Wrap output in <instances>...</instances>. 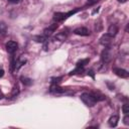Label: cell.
Masks as SVG:
<instances>
[{
    "instance_id": "obj_16",
    "label": "cell",
    "mask_w": 129,
    "mask_h": 129,
    "mask_svg": "<svg viewBox=\"0 0 129 129\" xmlns=\"http://www.w3.org/2000/svg\"><path fill=\"white\" fill-rule=\"evenodd\" d=\"M123 121H124V124H125V125H129V117H128V114L125 115Z\"/></svg>"
},
{
    "instance_id": "obj_6",
    "label": "cell",
    "mask_w": 129,
    "mask_h": 129,
    "mask_svg": "<svg viewBox=\"0 0 129 129\" xmlns=\"http://www.w3.org/2000/svg\"><path fill=\"white\" fill-rule=\"evenodd\" d=\"M67 19V14L66 13H62V12H56L53 14V20L58 22V21H62Z\"/></svg>"
},
{
    "instance_id": "obj_3",
    "label": "cell",
    "mask_w": 129,
    "mask_h": 129,
    "mask_svg": "<svg viewBox=\"0 0 129 129\" xmlns=\"http://www.w3.org/2000/svg\"><path fill=\"white\" fill-rule=\"evenodd\" d=\"M113 72L115 73L116 76H118V77H120V78H124V79H126V78H128V76H129V73H128L126 70H124V69L114 68V69H113Z\"/></svg>"
},
{
    "instance_id": "obj_12",
    "label": "cell",
    "mask_w": 129,
    "mask_h": 129,
    "mask_svg": "<svg viewBox=\"0 0 129 129\" xmlns=\"http://www.w3.org/2000/svg\"><path fill=\"white\" fill-rule=\"evenodd\" d=\"M18 93H19V88H18V86H16V87L13 88V90H12V92H11V94H10V98L16 97V96L18 95Z\"/></svg>"
},
{
    "instance_id": "obj_4",
    "label": "cell",
    "mask_w": 129,
    "mask_h": 129,
    "mask_svg": "<svg viewBox=\"0 0 129 129\" xmlns=\"http://www.w3.org/2000/svg\"><path fill=\"white\" fill-rule=\"evenodd\" d=\"M74 33L77 35H81V36H87L90 34V31L86 27H78L74 30Z\"/></svg>"
},
{
    "instance_id": "obj_20",
    "label": "cell",
    "mask_w": 129,
    "mask_h": 129,
    "mask_svg": "<svg viewBox=\"0 0 129 129\" xmlns=\"http://www.w3.org/2000/svg\"><path fill=\"white\" fill-rule=\"evenodd\" d=\"M118 1H119V2H126L127 0H118Z\"/></svg>"
},
{
    "instance_id": "obj_1",
    "label": "cell",
    "mask_w": 129,
    "mask_h": 129,
    "mask_svg": "<svg viewBox=\"0 0 129 129\" xmlns=\"http://www.w3.org/2000/svg\"><path fill=\"white\" fill-rule=\"evenodd\" d=\"M81 100L89 107H93L100 99L93 93H83L81 95Z\"/></svg>"
},
{
    "instance_id": "obj_14",
    "label": "cell",
    "mask_w": 129,
    "mask_h": 129,
    "mask_svg": "<svg viewBox=\"0 0 129 129\" xmlns=\"http://www.w3.org/2000/svg\"><path fill=\"white\" fill-rule=\"evenodd\" d=\"M122 110H123V113L126 115L129 113V105L128 104H124L123 107H122Z\"/></svg>"
},
{
    "instance_id": "obj_17",
    "label": "cell",
    "mask_w": 129,
    "mask_h": 129,
    "mask_svg": "<svg viewBox=\"0 0 129 129\" xmlns=\"http://www.w3.org/2000/svg\"><path fill=\"white\" fill-rule=\"evenodd\" d=\"M3 75H4V71L3 70H0V78L3 77Z\"/></svg>"
},
{
    "instance_id": "obj_8",
    "label": "cell",
    "mask_w": 129,
    "mask_h": 129,
    "mask_svg": "<svg viewBox=\"0 0 129 129\" xmlns=\"http://www.w3.org/2000/svg\"><path fill=\"white\" fill-rule=\"evenodd\" d=\"M117 32H118V27H117V25L116 24H111L110 26H109V28H108V34L109 35H111L112 37H114L116 34H117Z\"/></svg>"
},
{
    "instance_id": "obj_5",
    "label": "cell",
    "mask_w": 129,
    "mask_h": 129,
    "mask_svg": "<svg viewBox=\"0 0 129 129\" xmlns=\"http://www.w3.org/2000/svg\"><path fill=\"white\" fill-rule=\"evenodd\" d=\"M57 28V24L56 23H53V24H51L49 27H47V28H45L44 30H43V34H44V36H49V35H51L54 31H55V29Z\"/></svg>"
},
{
    "instance_id": "obj_18",
    "label": "cell",
    "mask_w": 129,
    "mask_h": 129,
    "mask_svg": "<svg viewBox=\"0 0 129 129\" xmlns=\"http://www.w3.org/2000/svg\"><path fill=\"white\" fill-rule=\"evenodd\" d=\"M3 98V94H2V92L0 91V99H2Z\"/></svg>"
},
{
    "instance_id": "obj_10",
    "label": "cell",
    "mask_w": 129,
    "mask_h": 129,
    "mask_svg": "<svg viewBox=\"0 0 129 129\" xmlns=\"http://www.w3.org/2000/svg\"><path fill=\"white\" fill-rule=\"evenodd\" d=\"M102 59L105 62H109L111 60V54H110V52H109L108 49H105L103 51V53H102Z\"/></svg>"
},
{
    "instance_id": "obj_2",
    "label": "cell",
    "mask_w": 129,
    "mask_h": 129,
    "mask_svg": "<svg viewBox=\"0 0 129 129\" xmlns=\"http://www.w3.org/2000/svg\"><path fill=\"white\" fill-rule=\"evenodd\" d=\"M5 47H6V50L9 52V53H14L17 48H18V44L16 41H13V40H10L8 41L6 44H5Z\"/></svg>"
},
{
    "instance_id": "obj_7",
    "label": "cell",
    "mask_w": 129,
    "mask_h": 129,
    "mask_svg": "<svg viewBox=\"0 0 129 129\" xmlns=\"http://www.w3.org/2000/svg\"><path fill=\"white\" fill-rule=\"evenodd\" d=\"M112 38H113V37H112L111 35H109L108 33H105V34L101 37V43L104 44V45H108V44L111 43Z\"/></svg>"
},
{
    "instance_id": "obj_9",
    "label": "cell",
    "mask_w": 129,
    "mask_h": 129,
    "mask_svg": "<svg viewBox=\"0 0 129 129\" xmlns=\"http://www.w3.org/2000/svg\"><path fill=\"white\" fill-rule=\"evenodd\" d=\"M118 120H119L118 115H113V116L109 119V125H110L111 127H116L117 124H118Z\"/></svg>"
},
{
    "instance_id": "obj_19",
    "label": "cell",
    "mask_w": 129,
    "mask_h": 129,
    "mask_svg": "<svg viewBox=\"0 0 129 129\" xmlns=\"http://www.w3.org/2000/svg\"><path fill=\"white\" fill-rule=\"evenodd\" d=\"M10 1H11V2H14V3H15V2H19L20 0H10Z\"/></svg>"
},
{
    "instance_id": "obj_11",
    "label": "cell",
    "mask_w": 129,
    "mask_h": 129,
    "mask_svg": "<svg viewBox=\"0 0 129 129\" xmlns=\"http://www.w3.org/2000/svg\"><path fill=\"white\" fill-rule=\"evenodd\" d=\"M50 92H52V93H63L64 92V89H62V88L56 86L55 84H53L50 87Z\"/></svg>"
},
{
    "instance_id": "obj_15",
    "label": "cell",
    "mask_w": 129,
    "mask_h": 129,
    "mask_svg": "<svg viewBox=\"0 0 129 129\" xmlns=\"http://www.w3.org/2000/svg\"><path fill=\"white\" fill-rule=\"evenodd\" d=\"M36 41H38V42H44L45 40H46V36H38V37H36Z\"/></svg>"
},
{
    "instance_id": "obj_13",
    "label": "cell",
    "mask_w": 129,
    "mask_h": 129,
    "mask_svg": "<svg viewBox=\"0 0 129 129\" xmlns=\"http://www.w3.org/2000/svg\"><path fill=\"white\" fill-rule=\"evenodd\" d=\"M21 81L25 86H30L32 84V81L30 79H27V78H21Z\"/></svg>"
}]
</instances>
